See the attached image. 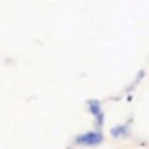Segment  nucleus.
<instances>
[{
	"instance_id": "obj_1",
	"label": "nucleus",
	"mask_w": 149,
	"mask_h": 149,
	"mask_svg": "<svg viewBox=\"0 0 149 149\" xmlns=\"http://www.w3.org/2000/svg\"><path fill=\"white\" fill-rule=\"evenodd\" d=\"M102 141H104V135L99 130H90L87 134L74 137V144H80V146H99L102 144Z\"/></svg>"
},
{
	"instance_id": "obj_2",
	"label": "nucleus",
	"mask_w": 149,
	"mask_h": 149,
	"mask_svg": "<svg viewBox=\"0 0 149 149\" xmlns=\"http://www.w3.org/2000/svg\"><path fill=\"white\" fill-rule=\"evenodd\" d=\"M87 106H88L90 114L95 118V127H97V130L101 132V128H102V125H104V113H102V108H101V101H97V99H88V101H87Z\"/></svg>"
},
{
	"instance_id": "obj_3",
	"label": "nucleus",
	"mask_w": 149,
	"mask_h": 149,
	"mask_svg": "<svg viewBox=\"0 0 149 149\" xmlns=\"http://www.w3.org/2000/svg\"><path fill=\"white\" fill-rule=\"evenodd\" d=\"M111 135L114 139H120V137H128L130 135V121H127L125 125H116L111 128Z\"/></svg>"
},
{
	"instance_id": "obj_4",
	"label": "nucleus",
	"mask_w": 149,
	"mask_h": 149,
	"mask_svg": "<svg viewBox=\"0 0 149 149\" xmlns=\"http://www.w3.org/2000/svg\"><path fill=\"white\" fill-rule=\"evenodd\" d=\"M144 76H146V71H144V70H141V71L137 73V76H135V80H134V83H132V85H130V87L127 88V92H132V90H134V88H135V87H137V85L141 83V80H142Z\"/></svg>"
}]
</instances>
